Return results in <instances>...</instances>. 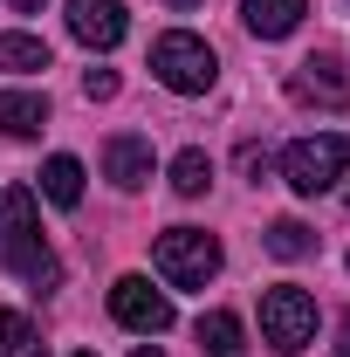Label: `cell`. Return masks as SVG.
Here are the masks:
<instances>
[{
	"instance_id": "1",
	"label": "cell",
	"mask_w": 350,
	"mask_h": 357,
	"mask_svg": "<svg viewBox=\"0 0 350 357\" xmlns=\"http://www.w3.org/2000/svg\"><path fill=\"white\" fill-rule=\"evenodd\" d=\"M0 255H7V268L21 282H35V289H55L62 282V261H55V248H48V234H42V206H35L28 185H14L0 199Z\"/></svg>"
},
{
	"instance_id": "2",
	"label": "cell",
	"mask_w": 350,
	"mask_h": 357,
	"mask_svg": "<svg viewBox=\"0 0 350 357\" xmlns=\"http://www.w3.org/2000/svg\"><path fill=\"white\" fill-rule=\"evenodd\" d=\"M151 268L165 289H206L220 275V241L206 227H165L158 248H151Z\"/></svg>"
},
{
	"instance_id": "3",
	"label": "cell",
	"mask_w": 350,
	"mask_h": 357,
	"mask_svg": "<svg viewBox=\"0 0 350 357\" xmlns=\"http://www.w3.org/2000/svg\"><path fill=\"white\" fill-rule=\"evenodd\" d=\"M151 76L172 89V96H206L220 76V55L199 35H185V28H172V35H158L151 42Z\"/></svg>"
},
{
	"instance_id": "4",
	"label": "cell",
	"mask_w": 350,
	"mask_h": 357,
	"mask_svg": "<svg viewBox=\"0 0 350 357\" xmlns=\"http://www.w3.org/2000/svg\"><path fill=\"white\" fill-rule=\"evenodd\" d=\"M350 172V137L344 131H323V137H296L289 151H282V178L303 192V199H316V192H330L337 178Z\"/></svg>"
},
{
	"instance_id": "5",
	"label": "cell",
	"mask_w": 350,
	"mask_h": 357,
	"mask_svg": "<svg viewBox=\"0 0 350 357\" xmlns=\"http://www.w3.org/2000/svg\"><path fill=\"white\" fill-rule=\"evenodd\" d=\"M261 337L282 357L309 351V344H316V296L296 289V282H275V289L261 296Z\"/></svg>"
},
{
	"instance_id": "6",
	"label": "cell",
	"mask_w": 350,
	"mask_h": 357,
	"mask_svg": "<svg viewBox=\"0 0 350 357\" xmlns=\"http://www.w3.org/2000/svg\"><path fill=\"white\" fill-rule=\"evenodd\" d=\"M110 316L137 337H165L172 330V296L151 289V275H117L110 282Z\"/></svg>"
},
{
	"instance_id": "7",
	"label": "cell",
	"mask_w": 350,
	"mask_h": 357,
	"mask_svg": "<svg viewBox=\"0 0 350 357\" xmlns=\"http://www.w3.org/2000/svg\"><path fill=\"white\" fill-rule=\"evenodd\" d=\"M69 35L83 48H117L131 35V14L124 0H69Z\"/></svg>"
},
{
	"instance_id": "8",
	"label": "cell",
	"mask_w": 350,
	"mask_h": 357,
	"mask_svg": "<svg viewBox=\"0 0 350 357\" xmlns=\"http://www.w3.org/2000/svg\"><path fill=\"white\" fill-rule=\"evenodd\" d=\"M151 172H158L151 137H110V144H103V178H110L117 192H144Z\"/></svg>"
},
{
	"instance_id": "9",
	"label": "cell",
	"mask_w": 350,
	"mask_h": 357,
	"mask_svg": "<svg viewBox=\"0 0 350 357\" xmlns=\"http://www.w3.org/2000/svg\"><path fill=\"white\" fill-rule=\"evenodd\" d=\"M289 96H296V103H323V110H344L350 83L337 76L330 55H309V62H296V76H289Z\"/></svg>"
},
{
	"instance_id": "10",
	"label": "cell",
	"mask_w": 350,
	"mask_h": 357,
	"mask_svg": "<svg viewBox=\"0 0 350 357\" xmlns=\"http://www.w3.org/2000/svg\"><path fill=\"white\" fill-rule=\"evenodd\" d=\"M303 14H309V0H241V21H248L254 42H282V35H296Z\"/></svg>"
},
{
	"instance_id": "11",
	"label": "cell",
	"mask_w": 350,
	"mask_h": 357,
	"mask_svg": "<svg viewBox=\"0 0 350 357\" xmlns=\"http://www.w3.org/2000/svg\"><path fill=\"white\" fill-rule=\"evenodd\" d=\"M42 124H48V96L42 89H7L0 96V137H42Z\"/></svg>"
},
{
	"instance_id": "12",
	"label": "cell",
	"mask_w": 350,
	"mask_h": 357,
	"mask_svg": "<svg viewBox=\"0 0 350 357\" xmlns=\"http://www.w3.org/2000/svg\"><path fill=\"white\" fill-rule=\"evenodd\" d=\"M42 199L48 206H83V158L55 151V158L42 165Z\"/></svg>"
},
{
	"instance_id": "13",
	"label": "cell",
	"mask_w": 350,
	"mask_h": 357,
	"mask_svg": "<svg viewBox=\"0 0 350 357\" xmlns=\"http://www.w3.org/2000/svg\"><path fill=\"white\" fill-rule=\"evenodd\" d=\"M199 351H206V357H248V330H241V316H234V310L199 316Z\"/></svg>"
},
{
	"instance_id": "14",
	"label": "cell",
	"mask_w": 350,
	"mask_h": 357,
	"mask_svg": "<svg viewBox=\"0 0 350 357\" xmlns=\"http://www.w3.org/2000/svg\"><path fill=\"white\" fill-rule=\"evenodd\" d=\"M0 357H48L42 330L28 323V310H0Z\"/></svg>"
},
{
	"instance_id": "15",
	"label": "cell",
	"mask_w": 350,
	"mask_h": 357,
	"mask_svg": "<svg viewBox=\"0 0 350 357\" xmlns=\"http://www.w3.org/2000/svg\"><path fill=\"white\" fill-rule=\"evenodd\" d=\"M0 69H7V76H35V69H48V42H42V35H0Z\"/></svg>"
},
{
	"instance_id": "16",
	"label": "cell",
	"mask_w": 350,
	"mask_h": 357,
	"mask_svg": "<svg viewBox=\"0 0 350 357\" xmlns=\"http://www.w3.org/2000/svg\"><path fill=\"white\" fill-rule=\"evenodd\" d=\"M206 185H213V158H206V151H178L172 158V192L178 199H199Z\"/></svg>"
},
{
	"instance_id": "17",
	"label": "cell",
	"mask_w": 350,
	"mask_h": 357,
	"mask_svg": "<svg viewBox=\"0 0 350 357\" xmlns=\"http://www.w3.org/2000/svg\"><path fill=\"white\" fill-rule=\"evenodd\" d=\"M268 255H275V261H303V255H316V234H309L303 220H275L268 227Z\"/></svg>"
},
{
	"instance_id": "18",
	"label": "cell",
	"mask_w": 350,
	"mask_h": 357,
	"mask_svg": "<svg viewBox=\"0 0 350 357\" xmlns=\"http://www.w3.org/2000/svg\"><path fill=\"white\" fill-rule=\"evenodd\" d=\"M83 96H89V103H110V96H117V69H89V76H83Z\"/></svg>"
},
{
	"instance_id": "19",
	"label": "cell",
	"mask_w": 350,
	"mask_h": 357,
	"mask_svg": "<svg viewBox=\"0 0 350 357\" xmlns=\"http://www.w3.org/2000/svg\"><path fill=\"white\" fill-rule=\"evenodd\" d=\"M241 172H254V185H261V172H268V151H254V144H248V151H241Z\"/></svg>"
},
{
	"instance_id": "20",
	"label": "cell",
	"mask_w": 350,
	"mask_h": 357,
	"mask_svg": "<svg viewBox=\"0 0 350 357\" xmlns=\"http://www.w3.org/2000/svg\"><path fill=\"white\" fill-rule=\"evenodd\" d=\"M7 7H14V14H42V0H7Z\"/></svg>"
},
{
	"instance_id": "21",
	"label": "cell",
	"mask_w": 350,
	"mask_h": 357,
	"mask_svg": "<svg viewBox=\"0 0 350 357\" xmlns=\"http://www.w3.org/2000/svg\"><path fill=\"white\" fill-rule=\"evenodd\" d=\"M330 357H350V316H344V344H337V351H330Z\"/></svg>"
},
{
	"instance_id": "22",
	"label": "cell",
	"mask_w": 350,
	"mask_h": 357,
	"mask_svg": "<svg viewBox=\"0 0 350 357\" xmlns=\"http://www.w3.org/2000/svg\"><path fill=\"white\" fill-rule=\"evenodd\" d=\"M131 357H165V351H158V344H137V351Z\"/></svg>"
},
{
	"instance_id": "23",
	"label": "cell",
	"mask_w": 350,
	"mask_h": 357,
	"mask_svg": "<svg viewBox=\"0 0 350 357\" xmlns=\"http://www.w3.org/2000/svg\"><path fill=\"white\" fill-rule=\"evenodd\" d=\"M165 7H178V14H185V7H206V0H165Z\"/></svg>"
},
{
	"instance_id": "24",
	"label": "cell",
	"mask_w": 350,
	"mask_h": 357,
	"mask_svg": "<svg viewBox=\"0 0 350 357\" xmlns=\"http://www.w3.org/2000/svg\"><path fill=\"white\" fill-rule=\"evenodd\" d=\"M76 357H96V351H76Z\"/></svg>"
}]
</instances>
